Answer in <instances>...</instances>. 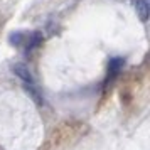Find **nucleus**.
Segmentation results:
<instances>
[{
    "label": "nucleus",
    "instance_id": "obj_1",
    "mask_svg": "<svg viewBox=\"0 0 150 150\" xmlns=\"http://www.w3.org/2000/svg\"><path fill=\"white\" fill-rule=\"evenodd\" d=\"M132 4H133V8H135L137 15L140 17V21L145 22L149 19V5H147V2L145 0H132Z\"/></svg>",
    "mask_w": 150,
    "mask_h": 150
},
{
    "label": "nucleus",
    "instance_id": "obj_3",
    "mask_svg": "<svg viewBox=\"0 0 150 150\" xmlns=\"http://www.w3.org/2000/svg\"><path fill=\"white\" fill-rule=\"evenodd\" d=\"M24 89L27 91L29 95L32 96V100H34L37 105H41L42 103V95H41V91L35 88V84H34V81H30V83H25L24 84Z\"/></svg>",
    "mask_w": 150,
    "mask_h": 150
},
{
    "label": "nucleus",
    "instance_id": "obj_5",
    "mask_svg": "<svg viewBox=\"0 0 150 150\" xmlns=\"http://www.w3.org/2000/svg\"><path fill=\"white\" fill-rule=\"evenodd\" d=\"M10 42H12L14 46L27 44V42H29V34H24V32H15V34L10 35Z\"/></svg>",
    "mask_w": 150,
    "mask_h": 150
},
{
    "label": "nucleus",
    "instance_id": "obj_4",
    "mask_svg": "<svg viewBox=\"0 0 150 150\" xmlns=\"http://www.w3.org/2000/svg\"><path fill=\"white\" fill-rule=\"evenodd\" d=\"M123 64H125V61H123L122 57H113L111 61H110V66H108V71L110 74H118V71L123 68Z\"/></svg>",
    "mask_w": 150,
    "mask_h": 150
},
{
    "label": "nucleus",
    "instance_id": "obj_2",
    "mask_svg": "<svg viewBox=\"0 0 150 150\" xmlns=\"http://www.w3.org/2000/svg\"><path fill=\"white\" fill-rule=\"evenodd\" d=\"M14 73H15V76H19L24 83L34 81V79H32V74H30V71H29V68L25 66V64H15L14 66Z\"/></svg>",
    "mask_w": 150,
    "mask_h": 150
}]
</instances>
